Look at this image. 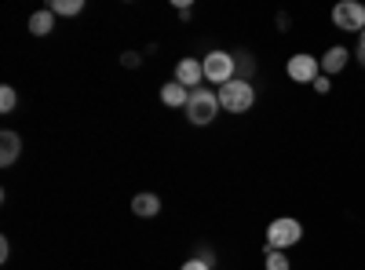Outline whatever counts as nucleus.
I'll return each mask as SVG.
<instances>
[{
    "label": "nucleus",
    "instance_id": "obj_1",
    "mask_svg": "<svg viewBox=\"0 0 365 270\" xmlns=\"http://www.w3.org/2000/svg\"><path fill=\"white\" fill-rule=\"evenodd\" d=\"M220 106H223L227 113H249V110L256 106V88H252V81L234 77L230 84H223V88H220Z\"/></svg>",
    "mask_w": 365,
    "mask_h": 270
},
{
    "label": "nucleus",
    "instance_id": "obj_2",
    "mask_svg": "<svg viewBox=\"0 0 365 270\" xmlns=\"http://www.w3.org/2000/svg\"><path fill=\"white\" fill-rule=\"evenodd\" d=\"M299 237H303V223L292 219V216H282V219H274L267 227V237H263V249H274V252H285L292 245H299Z\"/></svg>",
    "mask_w": 365,
    "mask_h": 270
},
{
    "label": "nucleus",
    "instance_id": "obj_3",
    "mask_svg": "<svg viewBox=\"0 0 365 270\" xmlns=\"http://www.w3.org/2000/svg\"><path fill=\"white\" fill-rule=\"evenodd\" d=\"M220 113V92H212V88H197V92H190V103H187V121L205 128L216 121Z\"/></svg>",
    "mask_w": 365,
    "mask_h": 270
},
{
    "label": "nucleus",
    "instance_id": "obj_4",
    "mask_svg": "<svg viewBox=\"0 0 365 270\" xmlns=\"http://www.w3.org/2000/svg\"><path fill=\"white\" fill-rule=\"evenodd\" d=\"M201 66H205V81L220 84V88L237 77V58H234L230 51H208V55L201 58Z\"/></svg>",
    "mask_w": 365,
    "mask_h": 270
},
{
    "label": "nucleus",
    "instance_id": "obj_5",
    "mask_svg": "<svg viewBox=\"0 0 365 270\" xmlns=\"http://www.w3.org/2000/svg\"><path fill=\"white\" fill-rule=\"evenodd\" d=\"M332 22H336V29H344V33H361L365 29V4H358V0H340V4L332 8Z\"/></svg>",
    "mask_w": 365,
    "mask_h": 270
},
{
    "label": "nucleus",
    "instance_id": "obj_6",
    "mask_svg": "<svg viewBox=\"0 0 365 270\" xmlns=\"http://www.w3.org/2000/svg\"><path fill=\"white\" fill-rule=\"evenodd\" d=\"M285 73H289V81H296V84H314V81L322 77V58H314V55H307V51H296V55L289 58Z\"/></svg>",
    "mask_w": 365,
    "mask_h": 270
},
{
    "label": "nucleus",
    "instance_id": "obj_7",
    "mask_svg": "<svg viewBox=\"0 0 365 270\" xmlns=\"http://www.w3.org/2000/svg\"><path fill=\"white\" fill-rule=\"evenodd\" d=\"M175 81L182 88H190V92H197L201 81H205V66L197 63V58H179L175 63Z\"/></svg>",
    "mask_w": 365,
    "mask_h": 270
},
{
    "label": "nucleus",
    "instance_id": "obj_8",
    "mask_svg": "<svg viewBox=\"0 0 365 270\" xmlns=\"http://www.w3.org/2000/svg\"><path fill=\"white\" fill-rule=\"evenodd\" d=\"M19 154H22V135L11 132V128H4V132H0V165L11 168L19 161Z\"/></svg>",
    "mask_w": 365,
    "mask_h": 270
},
{
    "label": "nucleus",
    "instance_id": "obj_9",
    "mask_svg": "<svg viewBox=\"0 0 365 270\" xmlns=\"http://www.w3.org/2000/svg\"><path fill=\"white\" fill-rule=\"evenodd\" d=\"M347 58H351V51H347V48L332 44V48H329V51L322 55V73H325V77H332V73H344Z\"/></svg>",
    "mask_w": 365,
    "mask_h": 270
},
{
    "label": "nucleus",
    "instance_id": "obj_10",
    "mask_svg": "<svg viewBox=\"0 0 365 270\" xmlns=\"http://www.w3.org/2000/svg\"><path fill=\"white\" fill-rule=\"evenodd\" d=\"M161 103H165L168 110H175V106L187 110V103H190V88H182L179 81H168V84L161 88Z\"/></svg>",
    "mask_w": 365,
    "mask_h": 270
},
{
    "label": "nucleus",
    "instance_id": "obj_11",
    "mask_svg": "<svg viewBox=\"0 0 365 270\" xmlns=\"http://www.w3.org/2000/svg\"><path fill=\"white\" fill-rule=\"evenodd\" d=\"M132 212L143 216V219H154L161 212V197L158 194H135L132 197Z\"/></svg>",
    "mask_w": 365,
    "mask_h": 270
},
{
    "label": "nucleus",
    "instance_id": "obj_12",
    "mask_svg": "<svg viewBox=\"0 0 365 270\" xmlns=\"http://www.w3.org/2000/svg\"><path fill=\"white\" fill-rule=\"evenodd\" d=\"M51 29H55V11H51V8L29 15V33H34V37H48Z\"/></svg>",
    "mask_w": 365,
    "mask_h": 270
},
{
    "label": "nucleus",
    "instance_id": "obj_13",
    "mask_svg": "<svg viewBox=\"0 0 365 270\" xmlns=\"http://www.w3.org/2000/svg\"><path fill=\"white\" fill-rule=\"evenodd\" d=\"M55 15H81L84 11V0H51L48 4Z\"/></svg>",
    "mask_w": 365,
    "mask_h": 270
},
{
    "label": "nucleus",
    "instance_id": "obj_14",
    "mask_svg": "<svg viewBox=\"0 0 365 270\" xmlns=\"http://www.w3.org/2000/svg\"><path fill=\"white\" fill-rule=\"evenodd\" d=\"M263 266L267 270H289V256L285 252H274V249H263Z\"/></svg>",
    "mask_w": 365,
    "mask_h": 270
},
{
    "label": "nucleus",
    "instance_id": "obj_15",
    "mask_svg": "<svg viewBox=\"0 0 365 270\" xmlns=\"http://www.w3.org/2000/svg\"><path fill=\"white\" fill-rule=\"evenodd\" d=\"M19 106V95H15V88L11 84H4L0 88V113H11Z\"/></svg>",
    "mask_w": 365,
    "mask_h": 270
},
{
    "label": "nucleus",
    "instance_id": "obj_16",
    "mask_svg": "<svg viewBox=\"0 0 365 270\" xmlns=\"http://www.w3.org/2000/svg\"><path fill=\"white\" fill-rule=\"evenodd\" d=\"M120 63H125L128 70H135V66L143 63V55H139V51H125V55H120Z\"/></svg>",
    "mask_w": 365,
    "mask_h": 270
},
{
    "label": "nucleus",
    "instance_id": "obj_17",
    "mask_svg": "<svg viewBox=\"0 0 365 270\" xmlns=\"http://www.w3.org/2000/svg\"><path fill=\"white\" fill-rule=\"evenodd\" d=\"M314 92H318V95H329V92H332V81H329L325 73H322V77L314 81Z\"/></svg>",
    "mask_w": 365,
    "mask_h": 270
},
{
    "label": "nucleus",
    "instance_id": "obj_18",
    "mask_svg": "<svg viewBox=\"0 0 365 270\" xmlns=\"http://www.w3.org/2000/svg\"><path fill=\"white\" fill-rule=\"evenodd\" d=\"M179 270H212V266H208L205 259H197V256H194V259H187V263H182Z\"/></svg>",
    "mask_w": 365,
    "mask_h": 270
},
{
    "label": "nucleus",
    "instance_id": "obj_19",
    "mask_svg": "<svg viewBox=\"0 0 365 270\" xmlns=\"http://www.w3.org/2000/svg\"><path fill=\"white\" fill-rule=\"evenodd\" d=\"M354 58H358V63L365 66V29L358 33V48H354Z\"/></svg>",
    "mask_w": 365,
    "mask_h": 270
},
{
    "label": "nucleus",
    "instance_id": "obj_20",
    "mask_svg": "<svg viewBox=\"0 0 365 270\" xmlns=\"http://www.w3.org/2000/svg\"><path fill=\"white\" fill-rule=\"evenodd\" d=\"M8 256H11V245H8V237H0V263H8Z\"/></svg>",
    "mask_w": 365,
    "mask_h": 270
},
{
    "label": "nucleus",
    "instance_id": "obj_21",
    "mask_svg": "<svg viewBox=\"0 0 365 270\" xmlns=\"http://www.w3.org/2000/svg\"><path fill=\"white\" fill-rule=\"evenodd\" d=\"M197 259H205V263H208V266H212V263H216V256H212V252H208V249H201V252H197Z\"/></svg>",
    "mask_w": 365,
    "mask_h": 270
}]
</instances>
